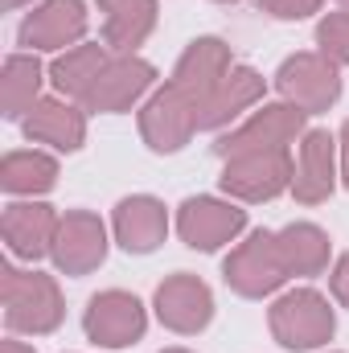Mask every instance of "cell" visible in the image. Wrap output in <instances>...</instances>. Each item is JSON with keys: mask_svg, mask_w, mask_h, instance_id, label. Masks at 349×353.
<instances>
[{"mask_svg": "<svg viewBox=\"0 0 349 353\" xmlns=\"http://www.w3.org/2000/svg\"><path fill=\"white\" fill-rule=\"evenodd\" d=\"M0 292H4V325L8 333H29V337H50L62 316H66V300L54 275L37 271V267H0Z\"/></svg>", "mask_w": 349, "mask_h": 353, "instance_id": "obj_1", "label": "cell"}, {"mask_svg": "<svg viewBox=\"0 0 349 353\" xmlns=\"http://www.w3.org/2000/svg\"><path fill=\"white\" fill-rule=\"evenodd\" d=\"M325 0H259V8L275 21H304L312 12H321Z\"/></svg>", "mask_w": 349, "mask_h": 353, "instance_id": "obj_26", "label": "cell"}, {"mask_svg": "<svg viewBox=\"0 0 349 353\" xmlns=\"http://www.w3.org/2000/svg\"><path fill=\"white\" fill-rule=\"evenodd\" d=\"M341 176L337 161V136H329L325 128H308L300 136V152H296V176H292V197L300 205H321L333 197Z\"/></svg>", "mask_w": 349, "mask_h": 353, "instance_id": "obj_16", "label": "cell"}, {"mask_svg": "<svg viewBox=\"0 0 349 353\" xmlns=\"http://www.w3.org/2000/svg\"><path fill=\"white\" fill-rule=\"evenodd\" d=\"M275 90H279L283 103H292V107L317 115V111H329V107L341 99V74H337V66H333L329 58L304 50V54H292V58L279 62V70H275Z\"/></svg>", "mask_w": 349, "mask_h": 353, "instance_id": "obj_9", "label": "cell"}, {"mask_svg": "<svg viewBox=\"0 0 349 353\" xmlns=\"http://www.w3.org/2000/svg\"><path fill=\"white\" fill-rule=\"evenodd\" d=\"M222 279L235 296L243 300H263L275 296L288 283V267L279 259V243L275 230H251L222 263Z\"/></svg>", "mask_w": 349, "mask_h": 353, "instance_id": "obj_4", "label": "cell"}, {"mask_svg": "<svg viewBox=\"0 0 349 353\" xmlns=\"http://www.w3.org/2000/svg\"><path fill=\"white\" fill-rule=\"evenodd\" d=\"M107 226L99 214L90 210H66L62 222H58V239H54V251L50 259L62 275L79 279V275H90L99 271L103 259H107Z\"/></svg>", "mask_w": 349, "mask_h": 353, "instance_id": "obj_13", "label": "cell"}, {"mask_svg": "<svg viewBox=\"0 0 349 353\" xmlns=\"http://www.w3.org/2000/svg\"><path fill=\"white\" fill-rule=\"evenodd\" d=\"M337 4H341V8H349V0H337Z\"/></svg>", "mask_w": 349, "mask_h": 353, "instance_id": "obj_33", "label": "cell"}, {"mask_svg": "<svg viewBox=\"0 0 349 353\" xmlns=\"http://www.w3.org/2000/svg\"><path fill=\"white\" fill-rule=\"evenodd\" d=\"M99 12H103V25H99V41L111 50V54H136L152 29H157V0H94Z\"/></svg>", "mask_w": 349, "mask_h": 353, "instance_id": "obj_20", "label": "cell"}, {"mask_svg": "<svg viewBox=\"0 0 349 353\" xmlns=\"http://www.w3.org/2000/svg\"><path fill=\"white\" fill-rule=\"evenodd\" d=\"M46 79H50V70L37 62V54H8V62H4V74H0V111H4V119H25L46 94Z\"/></svg>", "mask_w": 349, "mask_h": 353, "instance_id": "obj_23", "label": "cell"}, {"mask_svg": "<svg viewBox=\"0 0 349 353\" xmlns=\"http://www.w3.org/2000/svg\"><path fill=\"white\" fill-rule=\"evenodd\" d=\"M214 4H239V0H214Z\"/></svg>", "mask_w": 349, "mask_h": 353, "instance_id": "obj_32", "label": "cell"}, {"mask_svg": "<svg viewBox=\"0 0 349 353\" xmlns=\"http://www.w3.org/2000/svg\"><path fill=\"white\" fill-rule=\"evenodd\" d=\"M308 132V111L292 107V103H263L251 119H243L239 128L222 132L214 152L226 161V157H239V152H271V148H288L296 144L300 136Z\"/></svg>", "mask_w": 349, "mask_h": 353, "instance_id": "obj_5", "label": "cell"}, {"mask_svg": "<svg viewBox=\"0 0 349 353\" xmlns=\"http://www.w3.org/2000/svg\"><path fill=\"white\" fill-rule=\"evenodd\" d=\"M230 66H235V54H230V46H226L222 37H193V41L185 46V54L177 58L169 87H177L197 111H201L206 99L218 90V83L230 74Z\"/></svg>", "mask_w": 349, "mask_h": 353, "instance_id": "obj_15", "label": "cell"}, {"mask_svg": "<svg viewBox=\"0 0 349 353\" xmlns=\"http://www.w3.org/2000/svg\"><path fill=\"white\" fill-rule=\"evenodd\" d=\"M0 353H37V350L25 345V341H17V337H4V341H0Z\"/></svg>", "mask_w": 349, "mask_h": 353, "instance_id": "obj_29", "label": "cell"}, {"mask_svg": "<svg viewBox=\"0 0 349 353\" xmlns=\"http://www.w3.org/2000/svg\"><path fill=\"white\" fill-rule=\"evenodd\" d=\"M152 308H157V321L169 333H177V337H197L214 321V292H210L206 279H197L189 271H177V275H165L157 283Z\"/></svg>", "mask_w": 349, "mask_h": 353, "instance_id": "obj_10", "label": "cell"}, {"mask_svg": "<svg viewBox=\"0 0 349 353\" xmlns=\"http://www.w3.org/2000/svg\"><path fill=\"white\" fill-rule=\"evenodd\" d=\"M275 243H279V259L288 267V279H312V275H325L329 271V255H333V243L321 226L312 222H292L283 230H275Z\"/></svg>", "mask_w": 349, "mask_h": 353, "instance_id": "obj_22", "label": "cell"}, {"mask_svg": "<svg viewBox=\"0 0 349 353\" xmlns=\"http://www.w3.org/2000/svg\"><path fill=\"white\" fill-rule=\"evenodd\" d=\"M21 128L33 144H50L54 152H79L87 144V111L62 94H46L21 119Z\"/></svg>", "mask_w": 349, "mask_h": 353, "instance_id": "obj_18", "label": "cell"}, {"mask_svg": "<svg viewBox=\"0 0 349 353\" xmlns=\"http://www.w3.org/2000/svg\"><path fill=\"white\" fill-rule=\"evenodd\" d=\"M83 333H87L90 345H99V350H128V345L144 341V333H148V308L132 292L107 288V292H99V296L87 300Z\"/></svg>", "mask_w": 349, "mask_h": 353, "instance_id": "obj_6", "label": "cell"}, {"mask_svg": "<svg viewBox=\"0 0 349 353\" xmlns=\"http://www.w3.org/2000/svg\"><path fill=\"white\" fill-rule=\"evenodd\" d=\"M111 234L128 255H152L169 239V210L152 193H132L111 214Z\"/></svg>", "mask_w": 349, "mask_h": 353, "instance_id": "obj_17", "label": "cell"}, {"mask_svg": "<svg viewBox=\"0 0 349 353\" xmlns=\"http://www.w3.org/2000/svg\"><path fill=\"white\" fill-rule=\"evenodd\" d=\"M329 292H333V300L349 308V251L333 263V275H329Z\"/></svg>", "mask_w": 349, "mask_h": 353, "instance_id": "obj_27", "label": "cell"}, {"mask_svg": "<svg viewBox=\"0 0 349 353\" xmlns=\"http://www.w3.org/2000/svg\"><path fill=\"white\" fill-rule=\"evenodd\" d=\"M90 25V12L83 0H41L17 29V41L25 46V54H66L74 46H83Z\"/></svg>", "mask_w": 349, "mask_h": 353, "instance_id": "obj_8", "label": "cell"}, {"mask_svg": "<svg viewBox=\"0 0 349 353\" xmlns=\"http://www.w3.org/2000/svg\"><path fill=\"white\" fill-rule=\"evenodd\" d=\"M111 58H115V54H111L103 41H83V46H74V50H66V54H58V58L50 62V83H54V90H58L62 99L83 103L87 90L99 83V74L107 70Z\"/></svg>", "mask_w": 349, "mask_h": 353, "instance_id": "obj_21", "label": "cell"}, {"mask_svg": "<svg viewBox=\"0 0 349 353\" xmlns=\"http://www.w3.org/2000/svg\"><path fill=\"white\" fill-rule=\"evenodd\" d=\"M247 230V210L230 197H185L177 210V234L189 251H222Z\"/></svg>", "mask_w": 349, "mask_h": 353, "instance_id": "obj_7", "label": "cell"}, {"mask_svg": "<svg viewBox=\"0 0 349 353\" xmlns=\"http://www.w3.org/2000/svg\"><path fill=\"white\" fill-rule=\"evenodd\" d=\"M161 353H193V350H161Z\"/></svg>", "mask_w": 349, "mask_h": 353, "instance_id": "obj_31", "label": "cell"}, {"mask_svg": "<svg viewBox=\"0 0 349 353\" xmlns=\"http://www.w3.org/2000/svg\"><path fill=\"white\" fill-rule=\"evenodd\" d=\"M21 4H33V0H4V8H21Z\"/></svg>", "mask_w": 349, "mask_h": 353, "instance_id": "obj_30", "label": "cell"}, {"mask_svg": "<svg viewBox=\"0 0 349 353\" xmlns=\"http://www.w3.org/2000/svg\"><path fill=\"white\" fill-rule=\"evenodd\" d=\"M152 83H157V66L152 62H144L136 54H115L79 107L90 111V115H119V111H132L152 90Z\"/></svg>", "mask_w": 349, "mask_h": 353, "instance_id": "obj_12", "label": "cell"}, {"mask_svg": "<svg viewBox=\"0 0 349 353\" xmlns=\"http://www.w3.org/2000/svg\"><path fill=\"white\" fill-rule=\"evenodd\" d=\"M58 222L62 214L37 197L29 201H8L4 205V218H0V234L8 243V255L12 259H25V263H37L54 251V239H58Z\"/></svg>", "mask_w": 349, "mask_h": 353, "instance_id": "obj_14", "label": "cell"}, {"mask_svg": "<svg viewBox=\"0 0 349 353\" xmlns=\"http://www.w3.org/2000/svg\"><path fill=\"white\" fill-rule=\"evenodd\" d=\"M267 94V79L255 66H230V74L218 83V90L206 99V107L197 111V132H222L235 119H243V111H251Z\"/></svg>", "mask_w": 349, "mask_h": 353, "instance_id": "obj_19", "label": "cell"}, {"mask_svg": "<svg viewBox=\"0 0 349 353\" xmlns=\"http://www.w3.org/2000/svg\"><path fill=\"white\" fill-rule=\"evenodd\" d=\"M317 54L329 58L337 70L349 66V8L325 12V17L317 21Z\"/></svg>", "mask_w": 349, "mask_h": 353, "instance_id": "obj_25", "label": "cell"}, {"mask_svg": "<svg viewBox=\"0 0 349 353\" xmlns=\"http://www.w3.org/2000/svg\"><path fill=\"white\" fill-rule=\"evenodd\" d=\"M197 132V107L181 94L177 87H165L152 90L140 107V136L152 152L169 157V152H181Z\"/></svg>", "mask_w": 349, "mask_h": 353, "instance_id": "obj_11", "label": "cell"}, {"mask_svg": "<svg viewBox=\"0 0 349 353\" xmlns=\"http://www.w3.org/2000/svg\"><path fill=\"white\" fill-rule=\"evenodd\" d=\"M267 329H271L275 345L292 353H308L333 341L337 312H333L329 296H321L317 288H292L267 308Z\"/></svg>", "mask_w": 349, "mask_h": 353, "instance_id": "obj_2", "label": "cell"}, {"mask_svg": "<svg viewBox=\"0 0 349 353\" xmlns=\"http://www.w3.org/2000/svg\"><path fill=\"white\" fill-rule=\"evenodd\" d=\"M292 176H296V161L288 148H271V152H239V157H226L222 161V193L230 201H275L279 193L292 189Z\"/></svg>", "mask_w": 349, "mask_h": 353, "instance_id": "obj_3", "label": "cell"}, {"mask_svg": "<svg viewBox=\"0 0 349 353\" xmlns=\"http://www.w3.org/2000/svg\"><path fill=\"white\" fill-rule=\"evenodd\" d=\"M337 161H341V185L349 189V119L341 123V136H337Z\"/></svg>", "mask_w": 349, "mask_h": 353, "instance_id": "obj_28", "label": "cell"}, {"mask_svg": "<svg viewBox=\"0 0 349 353\" xmlns=\"http://www.w3.org/2000/svg\"><path fill=\"white\" fill-rule=\"evenodd\" d=\"M54 185H58V161L50 152L21 148L0 161V189L12 197H41Z\"/></svg>", "mask_w": 349, "mask_h": 353, "instance_id": "obj_24", "label": "cell"}]
</instances>
